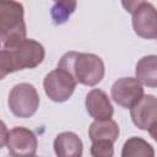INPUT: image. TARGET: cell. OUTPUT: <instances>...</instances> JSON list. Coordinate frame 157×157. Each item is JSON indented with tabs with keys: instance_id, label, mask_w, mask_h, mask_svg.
Wrapping results in <instances>:
<instances>
[{
	"instance_id": "cell-15",
	"label": "cell",
	"mask_w": 157,
	"mask_h": 157,
	"mask_svg": "<svg viewBox=\"0 0 157 157\" xmlns=\"http://www.w3.org/2000/svg\"><path fill=\"white\" fill-rule=\"evenodd\" d=\"M77 2L74 0H61V1H56L52 10H50V16L53 18V22L55 25H63L65 23L69 17L74 13L75 9H76Z\"/></svg>"
},
{
	"instance_id": "cell-14",
	"label": "cell",
	"mask_w": 157,
	"mask_h": 157,
	"mask_svg": "<svg viewBox=\"0 0 157 157\" xmlns=\"http://www.w3.org/2000/svg\"><path fill=\"white\" fill-rule=\"evenodd\" d=\"M121 157H155V150L142 137L131 136L124 142Z\"/></svg>"
},
{
	"instance_id": "cell-10",
	"label": "cell",
	"mask_w": 157,
	"mask_h": 157,
	"mask_svg": "<svg viewBox=\"0 0 157 157\" xmlns=\"http://www.w3.org/2000/svg\"><path fill=\"white\" fill-rule=\"evenodd\" d=\"M85 104L87 113L94 120H107L112 119L113 117L114 109L109 97L104 91L99 88H93L87 93Z\"/></svg>"
},
{
	"instance_id": "cell-11",
	"label": "cell",
	"mask_w": 157,
	"mask_h": 157,
	"mask_svg": "<svg viewBox=\"0 0 157 157\" xmlns=\"http://www.w3.org/2000/svg\"><path fill=\"white\" fill-rule=\"evenodd\" d=\"M83 145L77 134L72 131L60 132L54 140L56 157H81Z\"/></svg>"
},
{
	"instance_id": "cell-16",
	"label": "cell",
	"mask_w": 157,
	"mask_h": 157,
	"mask_svg": "<svg viewBox=\"0 0 157 157\" xmlns=\"http://www.w3.org/2000/svg\"><path fill=\"white\" fill-rule=\"evenodd\" d=\"M114 155V142L109 140L93 141L91 145L92 157H113Z\"/></svg>"
},
{
	"instance_id": "cell-18",
	"label": "cell",
	"mask_w": 157,
	"mask_h": 157,
	"mask_svg": "<svg viewBox=\"0 0 157 157\" xmlns=\"http://www.w3.org/2000/svg\"><path fill=\"white\" fill-rule=\"evenodd\" d=\"M34 157H36V156H34Z\"/></svg>"
},
{
	"instance_id": "cell-17",
	"label": "cell",
	"mask_w": 157,
	"mask_h": 157,
	"mask_svg": "<svg viewBox=\"0 0 157 157\" xmlns=\"http://www.w3.org/2000/svg\"><path fill=\"white\" fill-rule=\"evenodd\" d=\"M148 132H150V135H151V137L157 142V121L148 129Z\"/></svg>"
},
{
	"instance_id": "cell-3",
	"label": "cell",
	"mask_w": 157,
	"mask_h": 157,
	"mask_svg": "<svg viewBox=\"0 0 157 157\" xmlns=\"http://www.w3.org/2000/svg\"><path fill=\"white\" fill-rule=\"evenodd\" d=\"M27 31L23 21L22 4L4 0L0 4V38L2 48H13L23 42Z\"/></svg>"
},
{
	"instance_id": "cell-7",
	"label": "cell",
	"mask_w": 157,
	"mask_h": 157,
	"mask_svg": "<svg viewBox=\"0 0 157 157\" xmlns=\"http://www.w3.org/2000/svg\"><path fill=\"white\" fill-rule=\"evenodd\" d=\"M5 146L12 157H34L38 141L32 130L23 126H16L7 131Z\"/></svg>"
},
{
	"instance_id": "cell-1",
	"label": "cell",
	"mask_w": 157,
	"mask_h": 157,
	"mask_svg": "<svg viewBox=\"0 0 157 157\" xmlns=\"http://www.w3.org/2000/svg\"><path fill=\"white\" fill-rule=\"evenodd\" d=\"M44 47L34 39H25L13 48H2L0 52V77L23 70L34 69L44 60Z\"/></svg>"
},
{
	"instance_id": "cell-2",
	"label": "cell",
	"mask_w": 157,
	"mask_h": 157,
	"mask_svg": "<svg viewBox=\"0 0 157 157\" xmlns=\"http://www.w3.org/2000/svg\"><path fill=\"white\" fill-rule=\"evenodd\" d=\"M58 67L69 71L76 82L85 86H96L104 77L103 60L91 53L67 52L61 56Z\"/></svg>"
},
{
	"instance_id": "cell-9",
	"label": "cell",
	"mask_w": 157,
	"mask_h": 157,
	"mask_svg": "<svg viewBox=\"0 0 157 157\" xmlns=\"http://www.w3.org/2000/svg\"><path fill=\"white\" fill-rule=\"evenodd\" d=\"M132 123L141 130H148L157 121V98L145 94L142 99L130 109Z\"/></svg>"
},
{
	"instance_id": "cell-13",
	"label": "cell",
	"mask_w": 157,
	"mask_h": 157,
	"mask_svg": "<svg viewBox=\"0 0 157 157\" xmlns=\"http://www.w3.org/2000/svg\"><path fill=\"white\" fill-rule=\"evenodd\" d=\"M88 136L91 141L109 140L115 142L119 136V126L113 119L94 120L88 128Z\"/></svg>"
},
{
	"instance_id": "cell-8",
	"label": "cell",
	"mask_w": 157,
	"mask_h": 157,
	"mask_svg": "<svg viewBox=\"0 0 157 157\" xmlns=\"http://www.w3.org/2000/svg\"><path fill=\"white\" fill-rule=\"evenodd\" d=\"M110 94L118 105L129 109L136 105L145 96L142 83L134 77H121L117 80L110 88Z\"/></svg>"
},
{
	"instance_id": "cell-5",
	"label": "cell",
	"mask_w": 157,
	"mask_h": 157,
	"mask_svg": "<svg viewBox=\"0 0 157 157\" xmlns=\"http://www.w3.org/2000/svg\"><path fill=\"white\" fill-rule=\"evenodd\" d=\"M9 108L17 118H31L39 107V96L36 87L27 82L17 83L9 94Z\"/></svg>"
},
{
	"instance_id": "cell-12",
	"label": "cell",
	"mask_w": 157,
	"mask_h": 157,
	"mask_svg": "<svg viewBox=\"0 0 157 157\" xmlns=\"http://www.w3.org/2000/svg\"><path fill=\"white\" fill-rule=\"evenodd\" d=\"M136 78L147 87H157V55L142 56L135 66Z\"/></svg>"
},
{
	"instance_id": "cell-6",
	"label": "cell",
	"mask_w": 157,
	"mask_h": 157,
	"mask_svg": "<svg viewBox=\"0 0 157 157\" xmlns=\"http://www.w3.org/2000/svg\"><path fill=\"white\" fill-rule=\"evenodd\" d=\"M76 80L69 71L56 67L44 77L43 87L49 99L56 103H63L71 97L76 88Z\"/></svg>"
},
{
	"instance_id": "cell-4",
	"label": "cell",
	"mask_w": 157,
	"mask_h": 157,
	"mask_svg": "<svg viewBox=\"0 0 157 157\" xmlns=\"http://www.w3.org/2000/svg\"><path fill=\"white\" fill-rule=\"evenodd\" d=\"M123 6L132 15L134 32L145 39L157 38V10L148 1H128Z\"/></svg>"
}]
</instances>
